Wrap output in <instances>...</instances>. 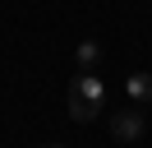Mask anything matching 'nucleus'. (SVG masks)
<instances>
[{
    "instance_id": "nucleus-3",
    "label": "nucleus",
    "mask_w": 152,
    "mask_h": 148,
    "mask_svg": "<svg viewBox=\"0 0 152 148\" xmlns=\"http://www.w3.org/2000/svg\"><path fill=\"white\" fill-rule=\"evenodd\" d=\"M124 92H129L138 107H152V74H148V70L129 74V79H124Z\"/></svg>"
},
{
    "instance_id": "nucleus-2",
    "label": "nucleus",
    "mask_w": 152,
    "mask_h": 148,
    "mask_svg": "<svg viewBox=\"0 0 152 148\" xmlns=\"http://www.w3.org/2000/svg\"><path fill=\"white\" fill-rule=\"evenodd\" d=\"M143 130H148V116H143L138 107H124V111H115V116H111V134L120 139V144H134Z\"/></svg>"
},
{
    "instance_id": "nucleus-4",
    "label": "nucleus",
    "mask_w": 152,
    "mask_h": 148,
    "mask_svg": "<svg viewBox=\"0 0 152 148\" xmlns=\"http://www.w3.org/2000/svg\"><path fill=\"white\" fill-rule=\"evenodd\" d=\"M74 56H78V65H83V70H92V65L102 60V46H97V42H78Z\"/></svg>"
},
{
    "instance_id": "nucleus-1",
    "label": "nucleus",
    "mask_w": 152,
    "mask_h": 148,
    "mask_svg": "<svg viewBox=\"0 0 152 148\" xmlns=\"http://www.w3.org/2000/svg\"><path fill=\"white\" fill-rule=\"evenodd\" d=\"M102 107H106V88H102V79H97L92 70H83L74 83H69V116L88 125V120L102 116Z\"/></svg>"
},
{
    "instance_id": "nucleus-5",
    "label": "nucleus",
    "mask_w": 152,
    "mask_h": 148,
    "mask_svg": "<svg viewBox=\"0 0 152 148\" xmlns=\"http://www.w3.org/2000/svg\"><path fill=\"white\" fill-rule=\"evenodd\" d=\"M51 148H60V144H51Z\"/></svg>"
}]
</instances>
